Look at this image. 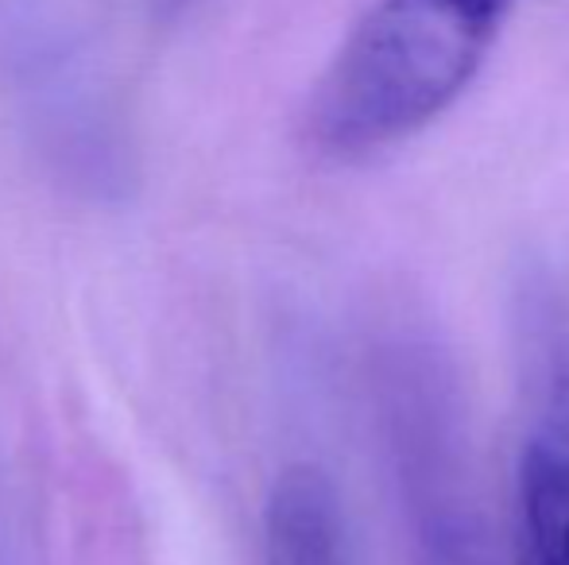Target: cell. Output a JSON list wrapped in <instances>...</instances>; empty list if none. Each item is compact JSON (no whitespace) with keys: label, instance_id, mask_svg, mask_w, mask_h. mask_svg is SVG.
Instances as JSON below:
<instances>
[{"label":"cell","instance_id":"277c9868","mask_svg":"<svg viewBox=\"0 0 569 565\" xmlns=\"http://www.w3.org/2000/svg\"><path fill=\"white\" fill-rule=\"evenodd\" d=\"M422 546H427V565H485L477 551V535L457 519L450 507L438 515L430 512V523L422 531Z\"/></svg>","mask_w":569,"mask_h":565},{"label":"cell","instance_id":"8992f818","mask_svg":"<svg viewBox=\"0 0 569 565\" xmlns=\"http://www.w3.org/2000/svg\"><path fill=\"white\" fill-rule=\"evenodd\" d=\"M167 8H174V12H179V8H187V4H194V0H163Z\"/></svg>","mask_w":569,"mask_h":565},{"label":"cell","instance_id":"5b68a950","mask_svg":"<svg viewBox=\"0 0 569 565\" xmlns=\"http://www.w3.org/2000/svg\"><path fill=\"white\" fill-rule=\"evenodd\" d=\"M465 4H472V8H485V12H492V16H500V20H503V16H508L511 8L519 4V0H465Z\"/></svg>","mask_w":569,"mask_h":565},{"label":"cell","instance_id":"7a4b0ae2","mask_svg":"<svg viewBox=\"0 0 569 565\" xmlns=\"http://www.w3.org/2000/svg\"><path fill=\"white\" fill-rule=\"evenodd\" d=\"M531 418L519 450V565H569V310L539 299L527 330Z\"/></svg>","mask_w":569,"mask_h":565},{"label":"cell","instance_id":"3957f363","mask_svg":"<svg viewBox=\"0 0 569 565\" xmlns=\"http://www.w3.org/2000/svg\"><path fill=\"white\" fill-rule=\"evenodd\" d=\"M268 565H349L341 500L326 468L295 461L276 476L263 504Z\"/></svg>","mask_w":569,"mask_h":565},{"label":"cell","instance_id":"6da1fadb","mask_svg":"<svg viewBox=\"0 0 569 565\" xmlns=\"http://www.w3.org/2000/svg\"><path fill=\"white\" fill-rule=\"evenodd\" d=\"M500 23L465 0H376L310 93L307 140L365 159L415 137L469 90Z\"/></svg>","mask_w":569,"mask_h":565}]
</instances>
